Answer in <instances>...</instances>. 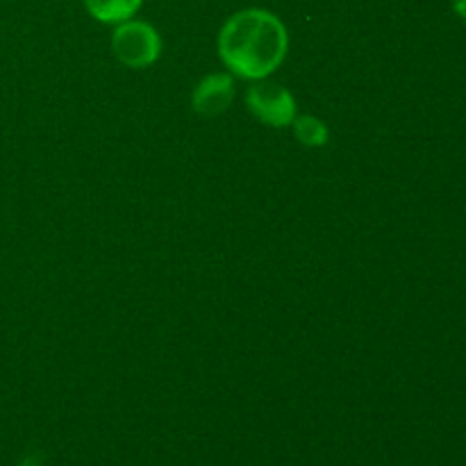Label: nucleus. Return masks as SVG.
Segmentation results:
<instances>
[{
    "label": "nucleus",
    "instance_id": "nucleus-1",
    "mask_svg": "<svg viewBox=\"0 0 466 466\" xmlns=\"http://www.w3.org/2000/svg\"><path fill=\"white\" fill-rule=\"evenodd\" d=\"M289 35L276 14L267 9H241L218 32V55L235 76L264 80L287 57Z\"/></svg>",
    "mask_w": 466,
    "mask_h": 466
},
{
    "label": "nucleus",
    "instance_id": "nucleus-2",
    "mask_svg": "<svg viewBox=\"0 0 466 466\" xmlns=\"http://www.w3.org/2000/svg\"><path fill=\"white\" fill-rule=\"evenodd\" d=\"M112 50L130 68H146L155 64L162 55V39L157 30L146 21L118 23L112 35Z\"/></svg>",
    "mask_w": 466,
    "mask_h": 466
},
{
    "label": "nucleus",
    "instance_id": "nucleus-3",
    "mask_svg": "<svg viewBox=\"0 0 466 466\" xmlns=\"http://www.w3.org/2000/svg\"><path fill=\"white\" fill-rule=\"evenodd\" d=\"M246 105L262 123L271 127H285L296 118V100L278 82L255 80L246 91Z\"/></svg>",
    "mask_w": 466,
    "mask_h": 466
},
{
    "label": "nucleus",
    "instance_id": "nucleus-4",
    "mask_svg": "<svg viewBox=\"0 0 466 466\" xmlns=\"http://www.w3.org/2000/svg\"><path fill=\"white\" fill-rule=\"evenodd\" d=\"M235 96V82L228 73H212L203 77L191 96V105L203 116H218L226 112Z\"/></svg>",
    "mask_w": 466,
    "mask_h": 466
},
{
    "label": "nucleus",
    "instance_id": "nucleus-5",
    "mask_svg": "<svg viewBox=\"0 0 466 466\" xmlns=\"http://www.w3.org/2000/svg\"><path fill=\"white\" fill-rule=\"evenodd\" d=\"M144 0H85V7L96 21L100 23H123L130 21L139 12Z\"/></svg>",
    "mask_w": 466,
    "mask_h": 466
},
{
    "label": "nucleus",
    "instance_id": "nucleus-6",
    "mask_svg": "<svg viewBox=\"0 0 466 466\" xmlns=\"http://www.w3.org/2000/svg\"><path fill=\"white\" fill-rule=\"evenodd\" d=\"M294 135L305 146H326L328 137H330L326 123L317 116H309V114L294 118Z\"/></svg>",
    "mask_w": 466,
    "mask_h": 466
},
{
    "label": "nucleus",
    "instance_id": "nucleus-7",
    "mask_svg": "<svg viewBox=\"0 0 466 466\" xmlns=\"http://www.w3.org/2000/svg\"><path fill=\"white\" fill-rule=\"evenodd\" d=\"M453 9L460 18H464L466 21V0H453Z\"/></svg>",
    "mask_w": 466,
    "mask_h": 466
}]
</instances>
